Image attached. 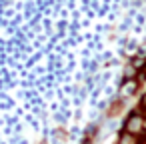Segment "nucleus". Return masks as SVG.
<instances>
[{
	"mask_svg": "<svg viewBox=\"0 0 146 144\" xmlns=\"http://www.w3.org/2000/svg\"><path fill=\"white\" fill-rule=\"evenodd\" d=\"M136 88H138V80H128L124 86H122V94H134L136 92Z\"/></svg>",
	"mask_w": 146,
	"mask_h": 144,
	"instance_id": "nucleus-2",
	"label": "nucleus"
},
{
	"mask_svg": "<svg viewBox=\"0 0 146 144\" xmlns=\"http://www.w3.org/2000/svg\"><path fill=\"white\" fill-rule=\"evenodd\" d=\"M140 106H142V108H144V110H146V96H144V98H142V102H140Z\"/></svg>",
	"mask_w": 146,
	"mask_h": 144,
	"instance_id": "nucleus-4",
	"label": "nucleus"
},
{
	"mask_svg": "<svg viewBox=\"0 0 146 144\" xmlns=\"http://www.w3.org/2000/svg\"><path fill=\"white\" fill-rule=\"evenodd\" d=\"M118 144H138V138H136V136H132V134L122 132V134H120V138H118Z\"/></svg>",
	"mask_w": 146,
	"mask_h": 144,
	"instance_id": "nucleus-3",
	"label": "nucleus"
},
{
	"mask_svg": "<svg viewBox=\"0 0 146 144\" xmlns=\"http://www.w3.org/2000/svg\"><path fill=\"white\" fill-rule=\"evenodd\" d=\"M124 132L126 134H132L136 138L144 136L146 134V116L144 114H130L126 124H124Z\"/></svg>",
	"mask_w": 146,
	"mask_h": 144,
	"instance_id": "nucleus-1",
	"label": "nucleus"
}]
</instances>
